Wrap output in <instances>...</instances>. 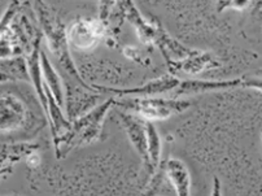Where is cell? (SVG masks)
I'll return each instance as SVG.
<instances>
[{"label": "cell", "mask_w": 262, "mask_h": 196, "mask_svg": "<svg viewBox=\"0 0 262 196\" xmlns=\"http://www.w3.org/2000/svg\"><path fill=\"white\" fill-rule=\"evenodd\" d=\"M34 8H35L36 18H38V23L40 25L43 38H46V40H47V46L51 53L59 61L60 68H61L65 76L72 78L73 81H76L84 90H94L92 86L87 84L82 79L81 74L77 70L76 64L70 56L68 31L64 24L57 17V14L45 3V0H35Z\"/></svg>", "instance_id": "1"}, {"label": "cell", "mask_w": 262, "mask_h": 196, "mask_svg": "<svg viewBox=\"0 0 262 196\" xmlns=\"http://www.w3.org/2000/svg\"><path fill=\"white\" fill-rule=\"evenodd\" d=\"M115 105H121V101H118L117 98H111L100 105L95 106L89 113L73 121L68 132H65L53 143L56 157L61 159L76 147L91 144L99 140L103 130L104 120Z\"/></svg>", "instance_id": "2"}, {"label": "cell", "mask_w": 262, "mask_h": 196, "mask_svg": "<svg viewBox=\"0 0 262 196\" xmlns=\"http://www.w3.org/2000/svg\"><path fill=\"white\" fill-rule=\"evenodd\" d=\"M126 106L134 110L140 118L145 121H161L170 118L171 116L184 112L191 106V101L184 99H155L138 98Z\"/></svg>", "instance_id": "3"}, {"label": "cell", "mask_w": 262, "mask_h": 196, "mask_svg": "<svg viewBox=\"0 0 262 196\" xmlns=\"http://www.w3.org/2000/svg\"><path fill=\"white\" fill-rule=\"evenodd\" d=\"M181 79L174 74L159 77V78L149 81L142 86L128 87V89H116V87H105L99 84H92L94 90L101 93L113 94L117 98H126V96H138V98H152L154 95H161L165 93H171L179 86Z\"/></svg>", "instance_id": "4"}, {"label": "cell", "mask_w": 262, "mask_h": 196, "mask_svg": "<svg viewBox=\"0 0 262 196\" xmlns=\"http://www.w3.org/2000/svg\"><path fill=\"white\" fill-rule=\"evenodd\" d=\"M105 26L100 20L81 18L70 26L68 31L69 45L78 50H90L95 47L105 31Z\"/></svg>", "instance_id": "5"}, {"label": "cell", "mask_w": 262, "mask_h": 196, "mask_svg": "<svg viewBox=\"0 0 262 196\" xmlns=\"http://www.w3.org/2000/svg\"><path fill=\"white\" fill-rule=\"evenodd\" d=\"M28 108L14 95L0 96V133H12L25 126Z\"/></svg>", "instance_id": "6"}, {"label": "cell", "mask_w": 262, "mask_h": 196, "mask_svg": "<svg viewBox=\"0 0 262 196\" xmlns=\"http://www.w3.org/2000/svg\"><path fill=\"white\" fill-rule=\"evenodd\" d=\"M122 12L126 20L134 26L135 30L138 33V37L143 43H149V45H155L159 38V34L161 31L162 26L160 24L155 25V24L149 23L140 14L139 9L135 7L133 0H122Z\"/></svg>", "instance_id": "7"}, {"label": "cell", "mask_w": 262, "mask_h": 196, "mask_svg": "<svg viewBox=\"0 0 262 196\" xmlns=\"http://www.w3.org/2000/svg\"><path fill=\"white\" fill-rule=\"evenodd\" d=\"M221 67V61L217 56L209 52H204L200 50H192V52L181 61L169 65L173 72H183L190 76H198V74L207 72V70L217 69Z\"/></svg>", "instance_id": "8"}, {"label": "cell", "mask_w": 262, "mask_h": 196, "mask_svg": "<svg viewBox=\"0 0 262 196\" xmlns=\"http://www.w3.org/2000/svg\"><path fill=\"white\" fill-rule=\"evenodd\" d=\"M120 122L125 129L131 144L134 146L139 156L147 164L148 161V139L147 130H145V121L137 116L128 115V113L120 112Z\"/></svg>", "instance_id": "9"}, {"label": "cell", "mask_w": 262, "mask_h": 196, "mask_svg": "<svg viewBox=\"0 0 262 196\" xmlns=\"http://www.w3.org/2000/svg\"><path fill=\"white\" fill-rule=\"evenodd\" d=\"M242 86V78L226 79V81H203V79H187L181 81L179 86L173 91L174 96L198 95V94L210 93V91L231 90Z\"/></svg>", "instance_id": "10"}, {"label": "cell", "mask_w": 262, "mask_h": 196, "mask_svg": "<svg viewBox=\"0 0 262 196\" xmlns=\"http://www.w3.org/2000/svg\"><path fill=\"white\" fill-rule=\"evenodd\" d=\"M42 39L43 34L38 35L35 39V43L33 46V50L28 53L26 56V61H28V69H29V77H30L31 83L34 84L36 91V95L39 96L40 104H42L43 110H45L46 115L48 111V100L45 93V83H43V74H42V65H40V51H42Z\"/></svg>", "instance_id": "11"}, {"label": "cell", "mask_w": 262, "mask_h": 196, "mask_svg": "<svg viewBox=\"0 0 262 196\" xmlns=\"http://www.w3.org/2000/svg\"><path fill=\"white\" fill-rule=\"evenodd\" d=\"M167 178L176 188L177 196L191 195V176L186 164L178 159H170L165 166Z\"/></svg>", "instance_id": "12"}, {"label": "cell", "mask_w": 262, "mask_h": 196, "mask_svg": "<svg viewBox=\"0 0 262 196\" xmlns=\"http://www.w3.org/2000/svg\"><path fill=\"white\" fill-rule=\"evenodd\" d=\"M39 149L35 143H0V170L11 169L12 165Z\"/></svg>", "instance_id": "13"}, {"label": "cell", "mask_w": 262, "mask_h": 196, "mask_svg": "<svg viewBox=\"0 0 262 196\" xmlns=\"http://www.w3.org/2000/svg\"><path fill=\"white\" fill-rule=\"evenodd\" d=\"M40 65H42V74H43V83L50 89L52 95L55 96L56 101L60 105H64L65 95H64V86L60 78L57 70L52 65L51 60L48 59L47 53L45 51H40Z\"/></svg>", "instance_id": "14"}, {"label": "cell", "mask_w": 262, "mask_h": 196, "mask_svg": "<svg viewBox=\"0 0 262 196\" xmlns=\"http://www.w3.org/2000/svg\"><path fill=\"white\" fill-rule=\"evenodd\" d=\"M145 130H147L148 139V161L145 164V168L149 177H152L156 169L159 168L160 160H161V138L152 121H145Z\"/></svg>", "instance_id": "15"}, {"label": "cell", "mask_w": 262, "mask_h": 196, "mask_svg": "<svg viewBox=\"0 0 262 196\" xmlns=\"http://www.w3.org/2000/svg\"><path fill=\"white\" fill-rule=\"evenodd\" d=\"M0 77L4 79H21L30 81L28 69V61L24 56L9 57L0 60Z\"/></svg>", "instance_id": "16"}, {"label": "cell", "mask_w": 262, "mask_h": 196, "mask_svg": "<svg viewBox=\"0 0 262 196\" xmlns=\"http://www.w3.org/2000/svg\"><path fill=\"white\" fill-rule=\"evenodd\" d=\"M21 9V2L20 0H12L11 3H9L8 8L6 9L4 14L0 18V37H2V34L12 25V23L14 21L16 16L18 14Z\"/></svg>", "instance_id": "17"}, {"label": "cell", "mask_w": 262, "mask_h": 196, "mask_svg": "<svg viewBox=\"0 0 262 196\" xmlns=\"http://www.w3.org/2000/svg\"><path fill=\"white\" fill-rule=\"evenodd\" d=\"M251 3V0H217V11L223 12L227 9H236V11H242V9L247 8Z\"/></svg>", "instance_id": "18"}, {"label": "cell", "mask_w": 262, "mask_h": 196, "mask_svg": "<svg viewBox=\"0 0 262 196\" xmlns=\"http://www.w3.org/2000/svg\"><path fill=\"white\" fill-rule=\"evenodd\" d=\"M118 0H99V20L106 25L111 17L112 9L117 4Z\"/></svg>", "instance_id": "19"}, {"label": "cell", "mask_w": 262, "mask_h": 196, "mask_svg": "<svg viewBox=\"0 0 262 196\" xmlns=\"http://www.w3.org/2000/svg\"><path fill=\"white\" fill-rule=\"evenodd\" d=\"M242 87L262 91V77H244L242 78Z\"/></svg>", "instance_id": "20"}, {"label": "cell", "mask_w": 262, "mask_h": 196, "mask_svg": "<svg viewBox=\"0 0 262 196\" xmlns=\"http://www.w3.org/2000/svg\"><path fill=\"white\" fill-rule=\"evenodd\" d=\"M210 196H223L222 185H221V181L218 180L217 177L213 178V186H212V192H210Z\"/></svg>", "instance_id": "21"}, {"label": "cell", "mask_w": 262, "mask_h": 196, "mask_svg": "<svg viewBox=\"0 0 262 196\" xmlns=\"http://www.w3.org/2000/svg\"><path fill=\"white\" fill-rule=\"evenodd\" d=\"M261 139H262V130H261Z\"/></svg>", "instance_id": "22"}]
</instances>
